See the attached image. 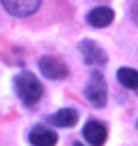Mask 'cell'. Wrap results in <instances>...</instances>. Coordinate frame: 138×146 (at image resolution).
Masks as SVG:
<instances>
[{"label": "cell", "instance_id": "obj_1", "mask_svg": "<svg viewBox=\"0 0 138 146\" xmlns=\"http://www.w3.org/2000/svg\"><path fill=\"white\" fill-rule=\"evenodd\" d=\"M13 86H15V93L17 97L23 101V104L27 106H34V104L42 99V84L32 72H19L13 80Z\"/></svg>", "mask_w": 138, "mask_h": 146}, {"label": "cell", "instance_id": "obj_2", "mask_svg": "<svg viewBox=\"0 0 138 146\" xmlns=\"http://www.w3.org/2000/svg\"><path fill=\"white\" fill-rule=\"evenodd\" d=\"M85 97L95 108H104L108 101V86L104 76L100 74L98 70H93L89 78V84L85 87Z\"/></svg>", "mask_w": 138, "mask_h": 146}, {"label": "cell", "instance_id": "obj_3", "mask_svg": "<svg viewBox=\"0 0 138 146\" xmlns=\"http://www.w3.org/2000/svg\"><path fill=\"white\" fill-rule=\"evenodd\" d=\"M78 49H80V53L83 55V61L91 66H104L108 63L106 51H104L96 42H93V40H81V42L78 44Z\"/></svg>", "mask_w": 138, "mask_h": 146}, {"label": "cell", "instance_id": "obj_4", "mask_svg": "<svg viewBox=\"0 0 138 146\" xmlns=\"http://www.w3.org/2000/svg\"><path fill=\"white\" fill-rule=\"evenodd\" d=\"M38 68L49 80H63V78L68 76V66L64 65L61 59L51 57V55H46V57H42L38 61Z\"/></svg>", "mask_w": 138, "mask_h": 146}, {"label": "cell", "instance_id": "obj_5", "mask_svg": "<svg viewBox=\"0 0 138 146\" xmlns=\"http://www.w3.org/2000/svg\"><path fill=\"white\" fill-rule=\"evenodd\" d=\"M8 13L15 17H30L36 13L42 0H0Z\"/></svg>", "mask_w": 138, "mask_h": 146}, {"label": "cell", "instance_id": "obj_6", "mask_svg": "<svg viewBox=\"0 0 138 146\" xmlns=\"http://www.w3.org/2000/svg\"><path fill=\"white\" fill-rule=\"evenodd\" d=\"M83 137L91 146H102L108 139L106 125L100 123V121H95V119L93 121H87L85 127H83Z\"/></svg>", "mask_w": 138, "mask_h": 146}, {"label": "cell", "instance_id": "obj_7", "mask_svg": "<svg viewBox=\"0 0 138 146\" xmlns=\"http://www.w3.org/2000/svg\"><path fill=\"white\" fill-rule=\"evenodd\" d=\"M114 17H116V13H114L112 8H108V6H98V8H93V10L87 13V23L95 29H104V27H108V25H112Z\"/></svg>", "mask_w": 138, "mask_h": 146}, {"label": "cell", "instance_id": "obj_8", "mask_svg": "<svg viewBox=\"0 0 138 146\" xmlns=\"http://www.w3.org/2000/svg\"><path fill=\"white\" fill-rule=\"evenodd\" d=\"M57 141H59L57 133L48 129V127H42V125H36L28 135L30 146H55Z\"/></svg>", "mask_w": 138, "mask_h": 146}, {"label": "cell", "instance_id": "obj_9", "mask_svg": "<svg viewBox=\"0 0 138 146\" xmlns=\"http://www.w3.org/2000/svg\"><path fill=\"white\" fill-rule=\"evenodd\" d=\"M78 112L74 108H61L59 112L49 116V123L55 127H74L78 123Z\"/></svg>", "mask_w": 138, "mask_h": 146}, {"label": "cell", "instance_id": "obj_10", "mask_svg": "<svg viewBox=\"0 0 138 146\" xmlns=\"http://www.w3.org/2000/svg\"><path fill=\"white\" fill-rule=\"evenodd\" d=\"M117 80L121 86H125L127 89H138V70L129 68V66H121L117 70Z\"/></svg>", "mask_w": 138, "mask_h": 146}, {"label": "cell", "instance_id": "obj_11", "mask_svg": "<svg viewBox=\"0 0 138 146\" xmlns=\"http://www.w3.org/2000/svg\"><path fill=\"white\" fill-rule=\"evenodd\" d=\"M131 13H133V21L138 25V0L133 4V11H131Z\"/></svg>", "mask_w": 138, "mask_h": 146}, {"label": "cell", "instance_id": "obj_12", "mask_svg": "<svg viewBox=\"0 0 138 146\" xmlns=\"http://www.w3.org/2000/svg\"><path fill=\"white\" fill-rule=\"evenodd\" d=\"M76 146H80V144H76Z\"/></svg>", "mask_w": 138, "mask_h": 146}]
</instances>
